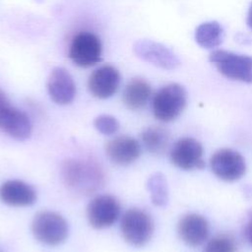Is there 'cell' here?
<instances>
[{
  "label": "cell",
  "mask_w": 252,
  "mask_h": 252,
  "mask_svg": "<svg viewBox=\"0 0 252 252\" xmlns=\"http://www.w3.org/2000/svg\"><path fill=\"white\" fill-rule=\"evenodd\" d=\"M61 178L66 187L79 195H90L104 184V172L99 163L90 158H70L61 163Z\"/></svg>",
  "instance_id": "1"
},
{
  "label": "cell",
  "mask_w": 252,
  "mask_h": 252,
  "mask_svg": "<svg viewBox=\"0 0 252 252\" xmlns=\"http://www.w3.org/2000/svg\"><path fill=\"white\" fill-rule=\"evenodd\" d=\"M31 229L37 241L49 246L60 245L69 234L67 220L60 214L52 211H40L35 214Z\"/></svg>",
  "instance_id": "2"
},
{
  "label": "cell",
  "mask_w": 252,
  "mask_h": 252,
  "mask_svg": "<svg viewBox=\"0 0 252 252\" xmlns=\"http://www.w3.org/2000/svg\"><path fill=\"white\" fill-rule=\"evenodd\" d=\"M186 102L185 89L179 84H168L154 94L152 100L153 114L158 121L170 122L182 113Z\"/></svg>",
  "instance_id": "3"
},
{
  "label": "cell",
  "mask_w": 252,
  "mask_h": 252,
  "mask_svg": "<svg viewBox=\"0 0 252 252\" xmlns=\"http://www.w3.org/2000/svg\"><path fill=\"white\" fill-rule=\"evenodd\" d=\"M154 228L152 217L142 209H129L121 217V235L125 242L132 246L142 247L146 245L153 236Z\"/></svg>",
  "instance_id": "4"
},
{
  "label": "cell",
  "mask_w": 252,
  "mask_h": 252,
  "mask_svg": "<svg viewBox=\"0 0 252 252\" xmlns=\"http://www.w3.org/2000/svg\"><path fill=\"white\" fill-rule=\"evenodd\" d=\"M210 61L224 77L252 83V57L218 49L210 54Z\"/></svg>",
  "instance_id": "5"
},
{
  "label": "cell",
  "mask_w": 252,
  "mask_h": 252,
  "mask_svg": "<svg viewBox=\"0 0 252 252\" xmlns=\"http://www.w3.org/2000/svg\"><path fill=\"white\" fill-rule=\"evenodd\" d=\"M86 214L92 227L103 229L116 222L121 214V205L112 195H97L89 202Z\"/></svg>",
  "instance_id": "6"
},
{
  "label": "cell",
  "mask_w": 252,
  "mask_h": 252,
  "mask_svg": "<svg viewBox=\"0 0 252 252\" xmlns=\"http://www.w3.org/2000/svg\"><path fill=\"white\" fill-rule=\"evenodd\" d=\"M0 130L18 141L28 137L32 131V122L28 114L14 107L2 90H0Z\"/></svg>",
  "instance_id": "7"
},
{
  "label": "cell",
  "mask_w": 252,
  "mask_h": 252,
  "mask_svg": "<svg viewBox=\"0 0 252 252\" xmlns=\"http://www.w3.org/2000/svg\"><path fill=\"white\" fill-rule=\"evenodd\" d=\"M69 57L79 67L89 68L101 60V42L93 32L77 33L70 44Z\"/></svg>",
  "instance_id": "8"
},
{
  "label": "cell",
  "mask_w": 252,
  "mask_h": 252,
  "mask_svg": "<svg viewBox=\"0 0 252 252\" xmlns=\"http://www.w3.org/2000/svg\"><path fill=\"white\" fill-rule=\"evenodd\" d=\"M210 165L214 174L224 181L238 180L246 171L244 158L231 149H220L215 152Z\"/></svg>",
  "instance_id": "9"
},
{
  "label": "cell",
  "mask_w": 252,
  "mask_h": 252,
  "mask_svg": "<svg viewBox=\"0 0 252 252\" xmlns=\"http://www.w3.org/2000/svg\"><path fill=\"white\" fill-rule=\"evenodd\" d=\"M170 160L178 168L184 170L202 169L205 166L203 147L194 138L185 137L176 141L170 151Z\"/></svg>",
  "instance_id": "10"
},
{
  "label": "cell",
  "mask_w": 252,
  "mask_h": 252,
  "mask_svg": "<svg viewBox=\"0 0 252 252\" xmlns=\"http://www.w3.org/2000/svg\"><path fill=\"white\" fill-rule=\"evenodd\" d=\"M135 54L141 59L163 69H174L179 65V59L165 45L149 39H141L133 46Z\"/></svg>",
  "instance_id": "11"
},
{
  "label": "cell",
  "mask_w": 252,
  "mask_h": 252,
  "mask_svg": "<svg viewBox=\"0 0 252 252\" xmlns=\"http://www.w3.org/2000/svg\"><path fill=\"white\" fill-rule=\"evenodd\" d=\"M120 81V73L114 66L103 65L91 74L88 80V89L93 96L105 99L117 92Z\"/></svg>",
  "instance_id": "12"
},
{
  "label": "cell",
  "mask_w": 252,
  "mask_h": 252,
  "mask_svg": "<svg viewBox=\"0 0 252 252\" xmlns=\"http://www.w3.org/2000/svg\"><path fill=\"white\" fill-rule=\"evenodd\" d=\"M47 91L50 98L55 103L67 105L76 96V84L65 68L55 67L48 77Z\"/></svg>",
  "instance_id": "13"
},
{
  "label": "cell",
  "mask_w": 252,
  "mask_h": 252,
  "mask_svg": "<svg viewBox=\"0 0 252 252\" xmlns=\"http://www.w3.org/2000/svg\"><path fill=\"white\" fill-rule=\"evenodd\" d=\"M107 158L117 165H129L141 155L140 143L133 137L122 135L110 139L105 144Z\"/></svg>",
  "instance_id": "14"
},
{
  "label": "cell",
  "mask_w": 252,
  "mask_h": 252,
  "mask_svg": "<svg viewBox=\"0 0 252 252\" xmlns=\"http://www.w3.org/2000/svg\"><path fill=\"white\" fill-rule=\"evenodd\" d=\"M0 200L10 207H29L36 202V191L20 179H9L0 186Z\"/></svg>",
  "instance_id": "15"
},
{
  "label": "cell",
  "mask_w": 252,
  "mask_h": 252,
  "mask_svg": "<svg viewBox=\"0 0 252 252\" xmlns=\"http://www.w3.org/2000/svg\"><path fill=\"white\" fill-rule=\"evenodd\" d=\"M181 240L191 247L202 245L209 236V223L198 214H187L181 218L177 225Z\"/></svg>",
  "instance_id": "16"
},
{
  "label": "cell",
  "mask_w": 252,
  "mask_h": 252,
  "mask_svg": "<svg viewBox=\"0 0 252 252\" xmlns=\"http://www.w3.org/2000/svg\"><path fill=\"white\" fill-rule=\"evenodd\" d=\"M152 94V88L148 81L143 78L130 80L122 94L124 105L130 110H140L148 103Z\"/></svg>",
  "instance_id": "17"
},
{
  "label": "cell",
  "mask_w": 252,
  "mask_h": 252,
  "mask_svg": "<svg viewBox=\"0 0 252 252\" xmlns=\"http://www.w3.org/2000/svg\"><path fill=\"white\" fill-rule=\"evenodd\" d=\"M141 140L146 150L155 156L165 153L169 143V133L160 126H150L141 134Z\"/></svg>",
  "instance_id": "18"
},
{
  "label": "cell",
  "mask_w": 252,
  "mask_h": 252,
  "mask_svg": "<svg viewBox=\"0 0 252 252\" xmlns=\"http://www.w3.org/2000/svg\"><path fill=\"white\" fill-rule=\"evenodd\" d=\"M224 32L218 22H207L201 24L195 32V39L199 45L205 48H215L223 40Z\"/></svg>",
  "instance_id": "19"
},
{
  "label": "cell",
  "mask_w": 252,
  "mask_h": 252,
  "mask_svg": "<svg viewBox=\"0 0 252 252\" xmlns=\"http://www.w3.org/2000/svg\"><path fill=\"white\" fill-rule=\"evenodd\" d=\"M147 187L150 192L152 202L155 206L162 207L167 203V183L164 176L161 173H156L152 175L148 180Z\"/></svg>",
  "instance_id": "20"
},
{
  "label": "cell",
  "mask_w": 252,
  "mask_h": 252,
  "mask_svg": "<svg viewBox=\"0 0 252 252\" xmlns=\"http://www.w3.org/2000/svg\"><path fill=\"white\" fill-rule=\"evenodd\" d=\"M234 238L228 234H219L208 241L204 252H236Z\"/></svg>",
  "instance_id": "21"
},
{
  "label": "cell",
  "mask_w": 252,
  "mask_h": 252,
  "mask_svg": "<svg viewBox=\"0 0 252 252\" xmlns=\"http://www.w3.org/2000/svg\"><path fill=\"white\" fill-rule=\"evenodd\" d=\"M94 125L99 133L106 136L115 134L120 127L118 120L109 114H101L95 117L94 120Z\"/></svg>",
  "instance_id": "22"
},
{
  "label": "cell",
  "mask_w": 252,
  "mask_h": 252,
  "mask_svg": "<svg viewBox=\"0 0 252 252\" xmlns=\"http://www.w3.org/2000/svg\"><path fill=\"white\" fill-rule=\"evenodd\" d=\"M246 235H247L248 242H249V243L251 244V246H252V220H251V221L249 222V224H248V226H247Z\"/></svg>",
  "instance_id": "23"
},
{
  "label": "cell",
  "mask_w": 252,
  "mask_h": 252,
  "mask_svg": "<svg viewBox=\"0 0 252 252\" xmlns=\"http://www.w3.org/2000/svg\"><path fill=\"white\" fill-rule=\"evenodd\" d=\"M247 24L252 29V4L250 5L249 11H248V17H247Z\"/></svg>",
  "instance_id": "24"
},
{
  "label": "cell",
  "mask_w": 252,
  "mask_h": 252,
  "mask_svg": "<svg viewBox=\"0 0 252 252\" xmlns=\"http://www.w3.org/2000/svg\"><path fill=\"white\" fill-rule=\"evenodd\" d=\"M0 252H3V250H2V249H1V248H0Z\"/></svg>",
  "instance_id": "25"
}]
</instances>
